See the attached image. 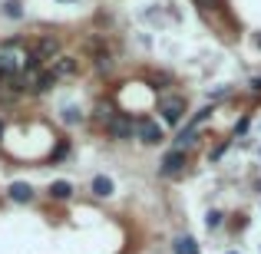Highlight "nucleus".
I'll return each mask as SVG.
<instances>
[{"label": "nucleus", "mask_w": 261, "mask_h": 254, "mask_svg": "<svg viewBox=\"0 0 261 254\" xmlns=\"http://www.w3.org/2000/svg\"><path fill=\"white\" fill-rule=\"evenodd\" d=\"M155 112H159L162 126L166 129H182L185 122V112H189V99L182 93H159L155 96Z\"/></svg>", "instance_id": "obj_1"}, {"label": "nucleus", "mask_w": 261, "mask_h": 254, "mask_svg": "<svg viewBox=\"0 0 261 254\" xmlns=\"http://www.w3.org/2000/svg\"><path fill=\"white\" fill-rule=\"evenodd\" d=\"M136 142H142V146H162L166 142V126H162V119H155V116H136Z\"/></svg>", "instance_id": "obj_2"}, {"label": "nucleus", "mask_w": 261, "mask_h": 254, "mask_svg": "<svg viewBox=\"0 0 261 254\" xmlns=\"http://www.w3.org/2000/svg\"><path fill=\"white\" fill-rule=\"evenodd\" d=\"M102 132H106L109 142H133L136 139V116L119 109V112H116L113 119L102 126Z\"/></svg>", "instance_id": "obj_3"}, {"label": "nucleus", "mask_w": 261, "mask_h": 254, "mask_svg": "<svg viewBox=\"0 0 261 254\" xmlns=\"http://www.w3.org/2000/svg\"><path fill=\"white\" fill-rule=\"evenodd\" d=\"M30 53L40 60L43 66H50L57 57H63V40L53 37V33H40L37 40H30Z\"/></svg>", "instance_id": "obj_4"}, {"label": "nucleus", "mask_w": 261, "mask_h": 254, "mask_svg": "<svg viewBox=\"0 0 261 254\" xmlns=\"http://www.w3.org/2000/svg\"><path fill=\"white\" fill-rule=\"evenodd\" d=\"M185 168H189V152H182V149H169L159 159V175L162 178H178V175H185Z\"/></svg>", "instance_id": "obj_5"}, {"label": "nucleus", "mask_w": 261, "mask_h": 254, "mask_svg": "<svg viewBox=\"0 0 261 254\" xmlns=\"http://www.w3.org/2000/svg\"><path fill=\"white\" fill-rule=\"evenodd\" d=\"M50 73L63 83V79H73L80 76V57H73V53H63V57H57L50 63Z\"/></svg>", "instance_id": "obj_6"}, {"label": "nucleus", "mask_w": 261, "mask_h": 254, "mask_svg": "<svg viewBox=\"0 0 261 254\" xmlns=\"http://www.w3.org/2000/svg\"><path fill=\"white\" fill-rule=\"evenodd\" d=\"M7 198L17 202V205H30V202H37V188H33L30 182H13L10 188H7Z\"/></svg>", "instance_id": "obj_7"}, {"label": "nucleus", "mask_w": 261, "mask_h": 254, "mask_svg": "<svg viewBox=\"0 0 261 254\" xmlns=\"http://www.w3.org/2000/svg\"><path fill=\"white\" fill-rule=\"evenodd\" d=\"M198 142H202L198 129H192V126H182V129L175 132V139H172V149H182V152H189V149H195Z\"/></svg>", "instance_id": "obj_8"}, {"label": "nucleus", "mask_w": 261, "mask_h": 254, "mask_svg": "<svg viewBox=\"0 0 261 254\" xmlns=\"http://www.w3.org/2000/svg\"><path fill=\"white\" fill-rule=\"evenodd\" d=\"M57 83H60V79L53 76L50 66H46V70H43V73H40V76L30 83V96H46V93H53V89H57Z\"/></svg>", "instance_id": "obj_9"}, {"label": "nucleus", "mask_w": 261, "mask_h": 254, "mask_svg": "<svg viewBox=\"0 0 261 254\" xmlns=\"http://www.w3.org/2000/svg\"><path fill=\"white\" fill-rule=\"evenodd\" d=\"M46 198H50V202H70L73 198V185L66 182V178H53L50 188H46Z\"/></svg>", "instance_id": "obj_10"}, {"label": "nucleus", "mask_w": 261, "mask_h": 254, "mask_svg": "<svg viewBox=\"0 0 261 254\" xmlns=\"http://www.w3.org/2000/svg\"><path fill=\"white\" fill-rule=\"evenodd\" d=\"M116 112H119V109H116V106H113V102H109V99H96V102H93V122H96V126H99V129L106 126V122L113 119Z\"/></svg>", "instance_id": "obj_11"}, {"label": "nucleus", "mask_w": 261, "mask_h": 254, "mask_svg": "<svg viewBox=\"0 0 261 254\" xmlns=\"http://www.w3.org/2000/svg\"><path fill=\"white\" fill-rule=\"evenodd\" d=\"M89 191H93L96 198H113L116 182H113L109 175H93V182H89Z\"/></svg>", "instance_id": "obj_12"}, {"label": "nucleus", "mask_w": 261, "mask_h": 254, "mask_svg": "<svg viewBox=\"0 0 261 254\" xmlns=\"http://www.w3.org/2000/svg\"><path fill=\"white\" fill-rule=\"evenodd\" d=\"M60 122H66V126H80V122H86V109L63 106V109H60Z\"/></svg>", "instance_id": "obj_13"}, {"label": "nucleus", "mask_w": 261, "mask_h": 254, "mask_svg": "<svg viewBox=\"0 0 261 254\" xmlns=\"http://www.w3.org/2000/svg\"><path fill=\"white\" fill-rule=\"evenodd\" d=\"M172 251L175 254H202V251H198V241L192 235H178L172 241Z\"/></svg>", "instance_id": "obj_14"}, {"label": "nucleus", "mask_w": 261, "mask_h": 254, "mask_svg": "<svg viewBox=\"0 0 261 254\" xmlns=\"http://www.w3.org/2000/svg\"><path fill=\"white\" fill-rule=\"evenodd\" d=\"M66 155H70V139H57V142H53V149H50V162L57 165V162H63Z\"/></svg>", "instance_id": "obj_15"}, {"label": "nucleus", "mask_w": 261, "mask_h": 254, "mask_svg": "<svg viewBox=\"0 0 261 254\" xmlns=\"http://www.w3.org/2000/svg\"><path fill=\"white\" fill-rule=\"evenodd\" d=\"M222 224H225V211L222 208H208L205 211V228L208 231H218Z\"/></svg>", "instance_id": "obj_16"}, {"label": "nucleus", "mask_w": 261, "mask_h": 254, "mask_svg": "<svg viewBox=\"0 0 261 254\" xmlns=\"http://www.w3.org/2000/svg\"><path fill=\"white\" fill-rule=\"evenodd\" d=\"M212 112H215V106H202V109H198V112H192V116H189V122H185V126L198 129V126H202V122H208V119H212Z\"/></svg>", "instance_id": "obj_17"}, {"label": "nucleus", "mask_w": 261, "mask_h": 254, "mask_svg": "<svg viewBox=\"0 0 261 254\" xmlns=\"http://www.w3.org/2000/svg\"><path fill=\"white\" fill-rule=\"evenodd\" d=\"M248 126H251V116H248V112H245V116H242V119H238V122H235V139H245V132H248Z\"/></svg>", "instance_id": "obj_18"}, {"label": "nucleus", "mask_w": 261, "mask_h": 254, "mask_svg": "<svg viewBox=\"0 0 261 254\" xmlns=\"http://www.w3.org/2000/svg\"><path fill=\"white\" fill-rule=\"evenodd\" d=\"M4 13H7L10 20H20V17H23V10H20L17 0H7V4H4Z\"/></svg>", "instance_id": "obj_19"}, {"label": "nucleus", "mask_w": 261, "mask_h": 254, "mask_svg": "<svg viewBox=\"0 0 261 254\" xmlns=\"http://www.w3.org/2000/svg\"><path fill=\"white\" fill-rule=\"evenodd\" d=\"M225 152H228V142H222V146H215V149L208 152V159H212V162H218V159H222Z\"/></svg>", "instance_id": "obj_20"}, {"label": "nucleus", "mask_w": 261, "mask_h": 254, "mask_svg": "<svg viewBox=\"0 0 261 254\" xmlns=\"http://www.w3.org/2000/svg\"><path fill=\"white\" fill-rule=\"evenodd\" d=\"M251 89H255V93H261V76H251V83H248Z\"/></svg>", "instance_id": "obj_21"}, {"label": "nucleus", "mask_w": 261, "mask_h": 254, "mask_svg": "<svg viewBox=\"0 0 261 254\" xmlns=\"http://www.w3.org/2000/svg\"><path fill=\"white\" fill-rule=\"evenodd\" d=\"M4 132H7V122H4V119H0V139H4Z\"/></svg>", "instance_id": "obj_22"}, {"label": "nucleus", "mask_w": 261, "mask_h": 254, "mask_svg": "<svg viewBox=\"0 0 261 254\" xmlns=\"http://www.w3.org/2000/svg\"><path fill=\"white\" fill-rule=\"evenodd\" d=\"M255 43H258V46H261V37H255Z\"/></svg>", "instance_id": "obj_23"}, {"label": "nucleus", "mask_w": 261, "mask_h": 254, "mask_svg": "<svg viewBox=\"0 0 261 254\" xmlns=\"http://www.w3.org/2000/svg\"><path fill=\"white\" fill-rule=\"evenodd\" d=\"M228 254H242V251H228Z\"/></svg>", "instance_id": "obj_24"}, {"label": "nucleus", "mask_w": 261, "mask_h": 254, "mask_svg": "<svg viewBox=\"0 0 261 254\" xmlns=\"http://www.w3.org/2000/svg\"><path fill=\"white\" fill-rule=\"evenodd\" d=\"M258 155H261V152H258Z\"/></svg>", "instance_id": "obj_25"}]
</instances>
